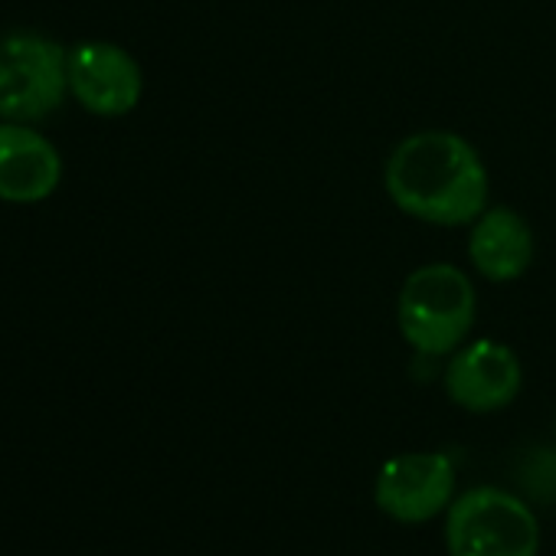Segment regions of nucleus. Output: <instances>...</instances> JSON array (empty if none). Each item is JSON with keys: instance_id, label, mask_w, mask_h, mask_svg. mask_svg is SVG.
Wrapping results in <instances>:
<instances>
[{"instance_id": "nucleus-3", "label": "nucleus", "mask_w": 556, "mask_h": 556, "mask_svg": "<svg viewBox=\"0 0 556 556\" xmlns=\"http://www.w3.org/2000/svg\"><path fill=\"white\" fill-rule=\"evenodd\" d=\"M448 556H540V520L523 497L478 484L445 510Z\"/></svg>"}, {"instance_id": "nucleus-2", "label": "nucleus", "mask_w": 556, "mask_h": 556, "mask_svg": "<svg viewBox=\"0 0 556 556\" xmlns=\"http://www.w3.org/2000/svg\"><path fill=\"white\" fill-rule=\"evenodd\" d=\"M478 292L452 262H429L406 275L396 295V328L419 357H448L471 341Z\"/></svg>"}, {"instance_id": "nucleus-7", "label": "nucleus", "mask_w": 556, "mask_h": 556, "mask_svg": "<svg viewBox=\"0 0 556 556\" xmlns=\"http://www.w3.org/2000/svg\"><path fill=\"white\" fill-rule=\"evenodd\" d=\"M445 396L475 416L507 409L523 387V367L514 348L494 338L465 341L455 354H448L442 374Z\"/></svg>"}, {"instance_id": "nucleus-8", "label": "nucleus", "mask_w": 556, "mask_h": 556, "mask_svg": "<svg viewBox=\"0 0 556 556\" xmlns=\"http://www.w3.org/2000/svg\"><path fill=\"white\" fill-rule=\"evenodd\" d=\"M63 157L56 144L34 125L0 122V200L43 203L60 190Z\"/></svg>"}, {"instance_id": "nucleus-6", "label": "nucleus", "mask_w": 556, "mask_h": 556, "mask_svg": "<svg viewBox=\"0 0 556 556\" xmlns=\"http://www.w3.org/2000/svg\"><path fill=\"white\" fill-rule=\"evenodd\" d=\"M141 63L118 43L83 40L70 47V99L96 118H125L141 105Z\"/></svg>"}, {"instance_id": "nucleus-9", "label": "nucleus", "mask_w": 556, "mask_h": 556, "mask_svg": "<svg viewBox=\"0 0 556 556\" xmlns=\"http://www.w3.org/2000/svg\"><path fill=\"white\" fill-rule=\"evenodd\" d=\"M468 262L484 282L507 286L533 265V229L514 206H491L468 226Z\"/></svg>"}, {"instance_id": "nucleus-1", "label": "nucleus", "mask_w": 556, "mask_h": 556, "mask_svg": "<svg viewBox=\"0 0 556 556\" xmlns=\"http://www.w3.org/2000/svg\"><path fill=\"white\" fill-rule=\"evenodd\" d=\"M390 203L426 226H471L491 197L478 148L448 128H422L396 141L383 164Z\"/></svg>"}, {"instance_id": "nucleus-4", "label": "nucleus", "mask_w": 556, "mask_h": 556, "mask_svg": "<svg viewBox=\"0 0 556 556\" xmlns=\"http://www.w3.org/2000/svg\"><path fill=\"white\" fill-rule=\"evenodd\" d=\"M66 99L70 50L63 43L34 30L0 37V122H47Z\"/></svg>"}, {"instance_id": "nucleus-10", "label": "nucleus", "mask_w": 556, "mask_h": 556, "mask_svg": "<svg viewBox=\"0 0 556 556\" xmlns=\"http://www.w3.org/2000/svg\"><path fill=\"white\" fill-rule=\"evenodd\" d=\"M553 435H556V419H553Z\"/></svg>"}, {"instance_id": "nucleus-5", "label": "nucleus", "mask_w": 556, "mask_h": 556, "mask_svg": "<svg viewBox=\"0 0 556 556\" xmlns=\"http://www.w3.org/2000/svg\"><path fill=\"white\" fill-rule=\"evenodd\" d=\"M458 497V471L445 452L390 455L374 478V504L403 527L445 517Z\"/></svg>"}]
</instances>
